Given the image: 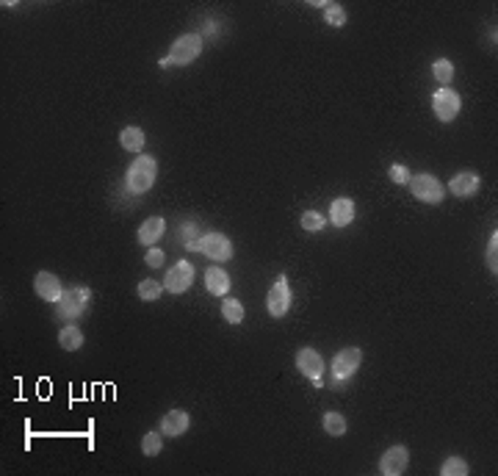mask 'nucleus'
<instances>
[{
	"label": "nucleus",
	"mask_w": 498,
	"mask_h": 476,
	"mask_svg": "<svg viewBox=\"0 0 498 476\" xmlns=\"http://www.w3.org/2000/svg\"><path fill=\"white\" fill-rule=\"evenodd\" d=\"M296 368L313 382V380H321V374H324V360H321V354L316 349L305 347L296 352Z\"/></svg>",
	"instance_id": "nucleus-11"
},
{
	"label": "nucleus",
	"mask_w": 498,
	"mask_h": 476,
	"mask_svg": "<svg viewBox=\"0 0 498 476\" xmlns=\"http://www.w3.org/2000/svg\"><path fill=\"white\" fill-rule=\"evenodd\" d=\"M487 269L493 271V277L498 274V233L490 236V241H487Z\"/></svg>",
	"instance_id": "nucleus-28"
},
{
	"label": "nucleus",
	"mask_w": 498,
	"mask_h": 476,
	"mask_svg": "<svg viewBox=\"0 0 498 476\" xmlns=\"http://www.w3.org/2000/svg\"><path fill=\"white\" fill-rule=\"evenodd\" d=\"M459 105H462L459 94L449 86L438 89V91L432 94V108H435V117H438L440 122H452L454 117L459 114Z\"/></svg>",
	"instance_id": "nucleus-6"
},
{
	"label": "nucleus",
	"mask_w": 498,
	"mask_h": 476,
	"mask_svg": "<svg viewBox=\"0 0 498 476\" xmlns=\"http://www.w3.org/2000/svg\"><path fill=\"white\" fill-rule=\"evenodd\" d=\"M324 20L329 22V25H335V28H341V25H346V8L343 6H338V3H324Z\"/></svg>",
	"instance_id": "nucleus-24"
},
{
	"label": "nucleus",
	"mask_w": 498,
	"mask_h": 476,
	"mask_svg": "<svg viewBox=\"0 0 498 476\" xmlns=\"http://www.w3.org/2000/svg\"><path fill=\"white\" fill-rule=\"evenodd\" d=\"M266 310L272 313L274 319H282L288 310H291V285H288V277L285 274H277L272 291L266 297Z\"/></svg>",
	"instance_id": "nucleus-5"
},
{
	"label": "nucleus",
	"mask_w": 498,
	"mask_h": 476,
	"mask_svg": "<svg viewBox=\"0 0 498 476\" xmlns=\"http://www.w3.org/2000/svg\"><path fill=\"white\" fill-rule=\"evenodd\" d=\"M202 53V37L199 34H185V37H181V39H175L172 42V47H169V64H181V67H185V64H191L197 56Z\"/></svg>",
	"instance_id": "nucleus-4"
},
{
	"label": "nucleus",
	"mask_w": 498,
	"mask_h": 476,
	"mask_svg": "<svg viewBox=\"0 0 498 476\" xmlns=\"http://www.w3.org/2000/svg\"><path fill=\"white\" fill-rule=\"evenodd\" d=\"M346 430H349V424H346V418L341 416V413H327L324 416V432L332 435V437H341V435H346Z\"/></svg>",
	"instance_id": "nucleus-20"
},
{
	"label": "nucleus",
	"mask_w": 498,
	"mask_h": 476,
	"mask_svg": "<svg viewBox=\"0 0 498 476\" xmlns=\"http://www.w3.org/2000/svg\"><path fill=\"white\" fill-rule=\"evenodd\" d=\"M164 230H166V221L161 217H150L141 227H138V244H144V247H152L161 236H164Z\"/></svg>",
	"instance_id": "nucleus-16"
},
{
	"label": "nucleus",
	"mask_w": 498,
	"mask_h": 476,
	"mask_svg": "<svg viewBox=\"0 0 498 476\" xmlns=\"http://www.w3.org/2000/svg\"><path fill=\"white\" fill-rule=\"evenodd\" d=\"M199 250L211 260H230L232 258V244L222 233H205L199 236Z\"/></svg>",
	"instance_id": "nucleus-9"
},
{
	"label": "nucleus",
	"mask_w": 498,
	"mask_h": 476,
	"mask_svg": "<svg viewBox=\"0 0 498 476\" xmlns=\"http://www.w3.org/2000/svg\"><path fill=\"white\" fill-rule=\"evenodd\" d=\"M205 288H208L214 297H227V291H230V277H227L225 269L211 266V269L205 271Z\"/></svg>",
	"instance_id": "nucleus-17"
},
{
	"label": "nucleus",
	"mask_w": 498,
	"mask_h": 476,
	"mask_svg": "<svg viewBox=\"0 0 498 476\" xmlns=\"http://www.w3.org/2000/svg\"><path fill=\"white\" fill-rule=\"evenodd\" d=\"M91 302V291L86 285H72V288H67L64 294H61V300H58V307H55V313L61 316V319H67V321H72V319H78Z\"/></svg>",
	"instance_id": "nucleus-3"
},
{
	"label": "nucleus",
	"mask_w": 498,
	"mask_h": 476,
	"mask_svg": "<svg viewBox=\"0 0 498 476\" xmlns=\"http://www.w3.org/2000/svg\"><path fill=\"white\" fill-rule=\"evenodd\" d=\"M34 288H37V294L45 300V302L55 304L61 300V294H64V285H61V280L55 277V274H50V271H39L37 274V280H34Z\"/></svg>",
	"instance_id": "nucleus-12"
},
{
	"label": "nucleus",
	"mask_w": 498,
	"mask_h": 476,
	"mask_svg": "<svg viewBox=\"0 0 498 476\" xmlns=\"http://www.w3.org/2000/svg\"><path fill=\"white\" fill-rule=\"evenodd\" d=\"M324 224H327V217H321L318 211H305V214H302V227H305L308 233L324 230Z\"/></svg>",
	"instance_id": "nucleus-27"
},
{
	"label": "nucleus",
	"mask_w": 498,
	"mask_h": 476,
	"mask_svg": "<svg viewBox=\"0 0 498 476\" xmlns=\"http://www.w3.org/2000/svg\"><path fill=\"white\" fill-rule=\"evenodd\" d=\"M191 283H194V266H191L188 260L175 263V266L166 271V277H164V288H166L169 294H183V291H188Z\"/></svg>",
	"instance_id": "nucleus-7"
},
{
	"label": "nucleus",
	"mask_w": 498,
	"mask_h": 476,
	"mask_svg": "<svg viewBox=\"0 0 498 476\" xmlns=\"http://www.w3.org/2000/svg\"><path fill=\"white\" fill-rule=\"evenodd\" d=\"M479 186H482V177L476 172H459L449 180V191H452L454 197H459V200L473 197L479 191Z\"/></svg>",
	"instance_id": "nucleus-13"
},
{
	"label": "nucleus",
	"mask_w": 498,
	"mask_h": 476,
	"mask_svg": "<svg viewBox=\"0 0 498 476\" xmlns=\"http://www.w3.org/2000/svg\"><path fill=\"white\" fill-rule=\"evenodd\" d=\"M352 219H355V202L349 197H338L329 205V221L335 227H346V224H352Z\"/></svg>",
	"instance_id": "nucleus-15"
},
{
	"label": "nucleus",
	"mask_w": 498,
	"mask_h": 476,
	"mask_svg": "<svg viewBox=\"0 0 498 476\" xmlns=\"http://www.w3.org/2000/svg\"><path fill=\"white\" fill-rule=\"evenodd\" d=\"M388 174H391V180H393V183H399V186H407L409 177H412L405 164H393V167L388 169Z\"/></svg>",
	"instance_id": "nucleus-29"
},
{
	"label": "nucleus",
	"mask_w": 498,
	"mask_h": 476,
	"mask_svg": "<svg viewBox=\"0 0 498 476\" xmlns=\"http://www.w3.org/2000/svg\"><path fill=\"white\" fill-rule=\"evenodd\" d=\"M432 75L438 78V84H449L454 78V64L449 58H438V61L432 64Z\"/></svg>",
	"instance_id": "nucleus-26"
},
{
	"label": "nucleus",
	"mask_w": 498,
	"mask_h": 476,
	"mask_svg": "<svg viewBox=\"0 0 498 476\" xmlns=\"http://www.w3.org/2000/svg\"><path fill=\"white\" fill-rule=\"evenodd\" d=\"M58 347L67 349V352H78V349L84 347V333H81V327H75V324L64 327V330L58 333Z\"/></svg>",
	"instance_id": "nucleus-18"
},
{
	"label": "nucleus",
	"mask_w": 498,
	"mask_h": 476,
	"mask_svg": "<svg viewBox=\"0 0 498 476\" xmlns=\"http://www.w3.org/2000/svg\"><path fill=\"white\" fill-rule=\"evenodd\" d=\"M407 463H409L407 446H391V449H388V451L382 454V460H379V474H382V476H399V474H405Z\"/></svg>",
	"instance_id": "nucleus-10"
},
{
	"label": "nucleus",
	"mask_w": 498,
	"mask_h": 476,
	"mask_svg": "<svg viewBox=\"0 0 498 476\" xmlns=\"http://www.w3.org/2000/svg\"><path fill=\"white\" fill-rule=\"evenodd\" d=\"M360 363H362V352L358 347H349V349H343V352H338L335 360H332V374H335V380H349V377L360 368Z\"/></svg>",
	"instance_id": "nucleus-8"
},
{
	"label": "nucleus",
	"mask_w": 498,
	"mask_h": 476,
	"mask_svg": "<svg viewBox=\"0 0 498 476\" xmlns=\"http://www.w3.org/2000/svg\"><path fill=\"white\" fill-rule=\"evenodd\" d=\"M158 177V164L152 155H138L136 161L128 167V174H125V183L133 194H144Z\"/></svg>",
	"instance_id": "nucleus-1"
},
{
	"label": "nucleus",
	"mask_w": 498,
	"mask_h": 476,
	"mask_svg": "<svg viewBox=\"0 0 498 476\" xmlns=\"http://www.w3.org/2000/svg\"><path fill=\"white\" fill-rule=\"evenodd\" d=\"M161 449H164V437H161V432H147L144 437H141V451H144L147 457L161 454Z\"/></svg>",
	"instance_id": "nucleus-25"
},
{
	"label": "nucleus",
	"mask_w": 498,
	"mask_h": 476,
	"mask_svg": "<svg viewBox=\"0 0 498 476\" xmlns=\"http://www.w3.org/2000/svg\"><path fill=\"white\" fill-rule=\"evenodd\" d=\"M147 266H150V269H158V266H164V252H161V250H155V247H152V250H150V252H147Z\"/></svg>",
	"instance_id": "nucleus-30"
},
{
	"label": "nucleus",
	"mask_w": 498,
	"mask_h": 476,
	"mask_svg": "<svg viewBox=\"0 0 498 476\" xmlns=\"http://www.w3.org/2000/svg\"><path fill=\"white\" fill-rule=\"evenodd\" d=\"M188 424H191V418H188L185 410H169L164 416V421H161V435L164 437H178V435L188 430Z\"/></svg>",
	"instance_id": "nucleus-14"
},
{
	"label": "nucleus",
	"mask_w": 498,
	"mask_h": 476,
	"mask_svg": "<svg viewBox=\"0 0 498 476\" xmlns=\"http://www.w3.org/2000/svg\"><path fill=\"white\" fill-rule=\"evenodd\" d=\"M468 463L462 460V457H449V460H443V465H440V474L443 476H468Z\"/></svg>",
	"instance_id": "nucleus-23"
},
{
	"label": "nucleus",
	"mask_w": 498,
	"mask_h": 476,
	"mask_svg": "<svg viewBox=\"0 0 498 476\" xmlns=\"http://www.w3.org/2000/svg\"><path fill=\"white\" fill-rule=\"evenodd\" d=\"M409 194L415 197V200H421V202H426V205H438V202H443V197H446V186L435 177V174H412L409 177Z\"/></svg>",
	"instance_id": "nucleus-2"
},
{
	"label": "nucleus",
	"mask_w": 498,
	"mask_h": 476,
	"mask_svg": "<svg viewBox=\"0 0 498 476\" xmlns=\"http://www.w3.org/2000/svg\"><path fill=\"white\" fill-rule=\"evenodd\" d=\"M222 316H225L230 324H241L244 321V304L238 302V300H232V297H227L225 302H222Z\"/></svg>",
	"instance_id": "nucleus-22"
},
{
	"label": "nucleus",
	"mask_w": 498,
	"mask_h": 476,
	"mask_svg": "<svg viewBox=\"0 0 498 476\" xmlns=\"http://www.w3.org/2000/svg\"><path fill=\"white\" fill-rule=\"evenodd\" d=\"M161 291H164V283H158V280H141L138 283V300H144V302L161 300Z\"/></svg>",
	"instance_id": "nucleus-21"
},
{
	"label": "nucleus",
	"mask_w": 498,
	"mask_h": 476,
	"mask_svg": "<svg viewBox=\"0 0 498 476\" xmlns=\"http://www.w3.org/2000/svg\"><path fill=\"white\" fill-rule=\"evenodd\" d=\"M119 144H122V150H131V153H138L141 147H144V130L136 128V125H131V128H125L119 133Z\"/></svg>",
	"instance_id": "nucleus-19"
}]
</instances>
